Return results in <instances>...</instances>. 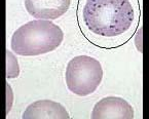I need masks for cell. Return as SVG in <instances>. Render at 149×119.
<instances>
[{
  "mask_svg": "<svg viewBox=\"0 0 149 119\" xmlns=\"http://www.w3.org/2000/svg\"><path fill=\"white\" fill-rule=\"evenodd\" d=\"M84 22L92 33L104 37L119 36L134 22V8L129 0H86Z\"/></svg>",
  "mask_w": 149,
  "mask_h": 119,
  "instance_id": "cell-1",
  "label": "cell"
},
{
  "mask_svg": "<svg viewBox=\"0 0 149 119\" xmlns=\"http://www.w3.org/2000/svg\"><path fill=\"white\" fill-rule=\"evenodd\" d=\"M64 33L58 25L48 20L26 23L13 34L10 46L17 55L34 57L51 53L61 45Z\"/></svg>",
  "mask_w": 149,
  "mask_h": 119,
  "instance_id": "cell-2",
  "label": "cell"
},
{
  "mask_svg": "<svg viewBox=\"0 0 149 119\" xmlns=\"http://www.w3.org/2000/svg\"><path fill=\"white\" fill-rule=\"evenodd\" d=\"M103 78V69L98 59L88 55H78L66 68L65 79L71 93L86 97L96 91Z\"/></svg>",
  "mask_w": 149,
  "mask_h": 119,
  "instance_id": "cell-3",
  "label": "cell"
},
{
  "mask_svg": "<svg viewBox=\"0 0 149 119\" xmlns=\"http://www.w3.org/2000/svg\"><path fill=\"white\" fill-rule=\"evenodd\" d=\"M92 119H133V107L125 99L107 97L95 105L91 115Z\"/></svg>",
  "mask_w": 149,
  "mask_h": 119,
  "instance_id": "cell-4",
  "label": "cell"
},
{
  "mask_svg": "<svg viewBox=\"0 0 149 119\" xmlns=\"http://www.w3.org/2000/svg\"><path fill=\"white\" fill-rule=\"evenodd\" d=\"M71 0H25L29 15L39 20H56L67 12Z\"/></svg>",
  "mask_w": 149,
  "mask_h": 119,
  "instance_id": "cell-5",
  "label": "cell"
},
{
  "mask_svg": "<svg viewBox=\"0 0 149 119\" xmlns=\"http://www.w3.org/2000/svg\"><path fill=\"white\" fill-rule=\"evenodd\" d=\"M24 119H69L68 112L61 104L51 100H39L27 107Z\"/></svg>",
  "mask_w": 149,
  "mask_h": 119,
  "instance_id": "cell-6",
  "label": "cell"
},
{
  "mask_svg": "<svg viewBox=\"0 0 149 119\" xmlns=\"http://www.w3.org/2000/svg\"><path fill=\"white\" fill-rule=\"evenodd\" d=\"M7 72H6V77L7 78H15L19 76L20 73V69H19V64L17 62V59L13 55V53L7 51Z\"/></svg>",
  "mask_w": 149,
  "mask_h": 119,
  "instance_id": "cell-7",
  "label": "cell"
}]
</instances>
